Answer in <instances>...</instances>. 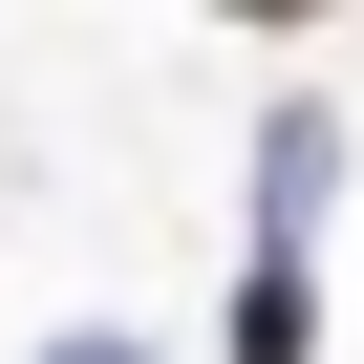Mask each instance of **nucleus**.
<instances>
[{"label":"nucleus","mask_w":364,"mask_h":364,"mask_svg":"<svg viewBox=\"0 0 364 364\" xmlns=\"http://www.w3.org/2000/svg\"><path fill=\"white\" fill-rule=\"evenodd\" d=\"M236 22H300V0H236Z\"/></svg>","instance_id":"nucleus-1"}]
</instances>
